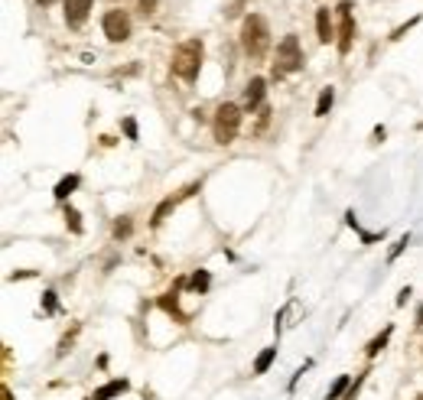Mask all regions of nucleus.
I'll return each mask as SVG.
<instances>
[{
    "mask_svg": "<svg viewBox=\"0 0 423 400\" xmlns=\"http://www.w3.org/2000/svg\"><path fill=\"white\" fill-rule=\"evenodd\" d=\"M241 46L251 59H264L270 49V26L261 13H248L241 20Z\"/></svg>",
    "mask_w": 423,
    "mask_h": 400,
    "instance_id": "obj_1",
    "label": "nucleus"
},
{
    "mask_svg": "<svg viewBox=\"0 0 423 400\" xmlns=\"http://www.w3.org/2000/svg\"><path fill=\"white\" fill-rule=\"evenodd\" d=\"M202 39H186L176 46L173 53V75H180L182 82H196L202 72Z\"/></svg>",
    "mask_w": 423,
    "mask_h": 400,
    "instance_id": "obj_2",
    "label": "nucleus"
},
{
    "mask_svg": "<svg viewBox=\"0 0 423 400\" xmlns=\"http://www.w3.org/2000/svg\"><path fill=\"white\" fill-rule=\"evenodd\" d=\"M303 62H307V55H303V49H300V39L290 33V36H284V39H280V46H277L274 78H284V75H290V72H300V69H303Z\"/></svg>",
    "mask_w": 423,
    "mask_h": 400,
    "instance_id": "obj_3",
    "label": "nucleus"
},
{
    "mask_svg": "<svg viewBox=\"0 0 423 400\" xmlns=\"http://www.w3.org/2000/svg\"><path fill=\"white\" fill-rule=\"evenodd\" d=\"M241 111L238 104H222V108L215 111V120H212V134H215V140L222 143H232L238 137V127H241Z\"/></svg>",
    "mask_w": 423,
    "mask_h": 400,
    "instance_id": "obj_4",
    "label": "nucleus"
},
{
    "mask_svg": "<svg viewBox=\"0 0 423 400\" xmlns=\"http://www.w3.org/2000/svg\"><path fill=\"white\" fill-rule=\"evenodd\" d=\"M101 30L111 43H127L130 39V17L124 10H107L101 20Z\"/></svg>",
    "mask_w": 423,
    "mask_h": 400,
    "instance_id": "obj_5",
    "label": "nucleus"
},
{
    "mask_svg": "<svg viewBox=\"0 0 423 400\" xmlns=\"http://www.w3.org/2000/svg\"><path fill=\"white\" fill-rule=\"evenodd\" d=\"M338 17H342V26H338V53L345 55L355 43V17H352V3L342 0L338 3Z\"/></svg>",
    "mask_w": 423,
    "mask_h": 400,
    "instance_id": "obj_6",
    "label": "nucleus"
},
{
    "mask_svg": "<svg viewBox=\"0 0 423 400\" xmlns=\"http://www.w3.org/2000/svg\"><path fill=\"white\" fill-rule=\"evenodd\" d=\"M182 287H186V280H176L173 293H163V296H159L157 303H159V309H163V313H169V316H173V319H176L180 325H186V322H189V316L180 313V296H176V293H180Z\"/></svg>",
    "mask_w": 423,
    "mask_h": 400,
    "instance_id": "obj_7",
    "label": "nucleus"
},
{
    "mask_svg": "<svg viewBox=\"0 0 423 400\" xmlns=\"http://www.w3.org/2000/svg\"><path fill=\"white\" fill-rule=\"evenodd\" d=\"M95 7V0H65V23L78 30L85 20H88V13Z\"/></svg>",
    "mask_w": 423,
    "mask_h": 400,
    "instance_id": "obj_8",
    "label": "nucleus"
},
{
    "mask_svg": "<svg viewBox=\"0 0 423 400\" xmlns=\"http://www.w3.org/2000/svg\"><path fill=\"white\" fill-rule=\"evenodd\" d=\"M264 95H267V82H264V78H251V82H248V88H244L241 108L244 111L261 108V104H264Z\"/></svg>",
    "mask_w": 423,
    "mask_h": 400,
    "instance_id": "obj_9",
    "label": "nucleus"
},
{
    "mask_svg": "<svg viewBox=\"0 0 423 400\" xmlns=\"http://www.w3.org/2000/svg\"><path fill=\"white\" fill-rule=\"evenodd\" d=\"M316 33H319V43H332V39H336V30H332V10H329V7H319L316 10Z\"/></svg>",
    "mask_w": 423,
    "mask_h": 400,
    "instance_id": "obj_10",
    "label": "nucleus"
},
{
    "mask_svg": "<svg viewBox=\"0 0 423 400\" xmlns=\"http://www.w3.org/2000/svg\"><path fill=\"white\" fill-rule=\"evenodd\" d=\"M127 378H114V381H107L105 388H98L95 394H92V400H114V397H121V394H127Z\"/></svg>",
    "mask_w": 423,
    "mask_h": 400,
    "instance_id": "obj_11",
    "label": "nucleus"
},
{
    "mask_svg": "<svg viewBox=\"0 0 423 400\" xmlns=\"http://www.w3.org/2000/svg\"><path fill=\"white\" fill-rule=\"evenodd\" d=\"M78 183H82V179H78V176H65V179H59V185H55V199H59V202H65V199H69V195L75 192V189H78Z\"/></svg>",
    "mask_w": 423,
    "mask_h": 400,
    "instance_id": "obj_12",
    "label": "nucleus"
},
{
    "mask_svg": "<svg viewBox=\"0 0 423 400\" xmlns=\"http://www.w3.org/2000/svg\"><path fill=\"white\" fill-rule=\"evenodd\" d=\"M332 101H336V88L329 85L319 91V101H316V118H326L329 108H332Z\"/></svg>",
    "mask_w": 423,
    "mask_h": 400,
    "instance_id": "obj_13",
    "label": "nucleus"
},
{
    "mask_svg": "<svg viewBox=\"0 0 423 400\" xmlns=\"http://www.w3.org/2000/svg\"><path fill=\"white\" fill-rule=\"evenodd\" d=\"M274 358H277V345L264 348V352L257 355V361H254V374H267V368L274 365Z\"/></svg>",
    "mask_w": 423,
    "mask_h": 400,
    "instance_id": "obj_14",
    "label": "nucleus"
},
{
    "mask_svg": "<svg viewBox=\"0 0 423 400\" xmlns=\"http://www.w3.org/2000/svg\"><path fill=\"white\" fill-rule=\"evenodd\" d=\"M391 332H394V329H391V325H388V329H384V332H381L378 338H371V342H368V348H365V355H368V358L381 355V348L388 345V338H391Z\"/></svg>",
    "mask_w": 423,
    "mask_h": 400,
    "instance_id": "obj_15",
    "label": "nucleus"
},
{
    "mask_svg": "<svg viewBox=\"0 0 423 400\" xmlns=\"http://www.w3.org/2000/svg\"><path fill=\"white\" fill-rule=\"evenodd\" d=\"M78 332H82V325L75 322L72 332H65V336H62V342H59V348H55V355H59V358L69 355V352H72V345H75V338H78Z\"/></svg>",
    "mask_w": 423,
    "mask_h": 400,
    "instance_id": "obj_16",
    "label": "nucleus"
},
{
    "mask_svg": "<svg viewBox=\"0 0 423 400\" xmlns=\"http://www.w3.org/2000/svg\"><path fill=\"white\" fill-rule=\"evenodd\" d=\"M212 287V277H209V271H196L189 277V290L192 293H205Z\"/></svg>",
    "mask_w": 423,
    "mask_h": 400,
    "instance_id": "obj_17",
    "label": "nucleus"
},
{
    "mask_svg": "<svg viewBox=\"0 0 423 400\" xmlns=\"http://www.w3.org/2000/svg\"><path fill=\"white\" fill-rule=\"evenodd\" d=\"M349 388H352L349 374H338V378H336V384H332V388H329L326 400H338V397H342V394H345V390H349Z\"/></svg>",
    "mask_w": 423,
    "mask_h": 400,
    "instance_id": "obj_18",
    "label": "nucleus"
},
{
    "mask_svg": "<svg viewBox=\"0 0 423 400\" xmlns=\"http://www.w3.org/2000/svg\"><path fill=\"white\" fill-rule=\"evenodd\" d=\"M65 225H69V231H72V235H82V231H85V228H82V215H78L72 206H65Z\"/></svg>",
    "mask_w": 423,
    "mask_h": 400,
    "instance_id": "obj_19",
    "label": "nucleus"
},
{
    "mask_svg": "<svg viewBox=\"0 0 423 400\" xmlns=\"http://www.w3.org/2000/svg\"><path fill=\"white\" fill-rule=\"evenodd\" d=\"M130 231H134V221H130V218H117L114 221V238L121 241V238H130Z\"/></svg>",
    "mask_w": 423,
    "mask_h": 400,
    "instance_id": "obj_20",
    "label": "nucleus"
},
{
    "mask_svg": "<svg viewBox=\"0 0 423 400\" xmlns=\"http://www.w3.org/2000/svg\"><path fill=\"white\" fill-rule=\"evenodd\" d=\"M121 127H124L127 140H137V120H134V118H124V120H121Z\"/></svg>",
    "mask_w": 423,
    "mask_h": 400,
    "instance_id": "obj_21",
    "label": "nucleus"
},
{
    "mask_svg": "<svg viewBox=\"0 0 423 400\" xmlns=\"http://www.w3.org/2000/svg\"><path fill=\"white\" fill-rule=\"evenodd\" d=\"M407 244H411V238H407V235L394 241V248H391V254H388V260H397V257H401V251L407 248Z\"/></svg>",
    "mask_w": 423,
    "mask_h": 400,
    "instance_id": "obj_22",
    "label": "nucleus"
},
{
    "mask_svg": "<svg viewBox=\"0 0 423 400\" xmlns=\"http://www.w3.org/2000/svg\"><path fill=\"white\" fill-rule=\"evenodd\" d=\"M365 374H368V371H365ZM365 374H359V378H355V384H352V388L345 390V400H355V397H359L361 384H365Z\"/></svg>",
    "mask_w": 423,
    "mask_h": 400,
    "instance_id": "obj_23",
    "label": "nucleus"
},
{
    "mask_svg": "<svg viewBox=\"0 0 423 400\" xmlns=\"http://www.w3.org/2000/svg\"><path fill=\"white\" fill-rule=\"evenodd\" d=\"M42 306H46V313H55V293L53 290L42 296Z\"/></svg>",
    "mask_w": 423,
    "mask_h": 400,
    "instance_id": "obj_24",
    "label": "nucleus"
},
{
    "mask_svg": "<svg viewBox=\"0 0 423 400\" xmlns=\"http://www.w3.org/2000/svg\"><path fill=\"white\" fill-rule=\"evenodd\" d=\"M137 3H140V10H144V17L157 10V0H137Z\"/></svg>",
    "mask_w": 423,
    "mask_h": 400,
    "instance_id": "obj_25",
    "label": "nucleus"
},
{
    "mask_svg": "<svg viewBox=\"0 0 423 400\" xmlns=\"http://www.w3.org/2000/svg\"><path fill=\"white\" fill-rule=\"evenodd\" d=\"M407 296H411V287H404V290L397 293V306H404V303H407Z\"/></svg>",
    "mask_w": 423,
    "mask_h": 400,
    "instance_id": "obj_26",
    "label": "nucleus"
},
{
    "mask_svg": "<svg viewBox=\"0 0 423 400\" xmlns=\"http://www.w3.org/2000/svg\"><path fill=\"white\" fill-rule=\"evenodd\" d=\"M36 3H40V7H49V3H55V0H36Z\"/></svg>",
    "mask_w": 423,
    "mask_h": 400,
    "instance_id": "obj_27",
    "label": "nucleus"
},
{
    "mask_svg": "<svg viewBox=\"0 0 423 400\" xmlns=\"http://www.w3.org/2000/svg\"><path fill=\"white\" fill-rule=\"evenodd\" d=\"M417 322L423 325V306H420V309H417Z\"/></svg>",
    "mask_w": 423,
    "mask_h": 400,
    "instance_id": "obj_28",
    "label": "nucleus"
},
{
    "mask_svg": "<svg viewBox=\"0 0 423 400\" xmlns=\"http://www.w3.org/2000/svg\"><path fill=\"white\" fill-rule=\"evenodd\" d=\"M88 400H92V397H88Z\"/></svg>",
    "mask_w": 423,
    "mask_h": 400,
    "instance_id": "obj_29",
    "label": "nucleus"
}]
</instances>
